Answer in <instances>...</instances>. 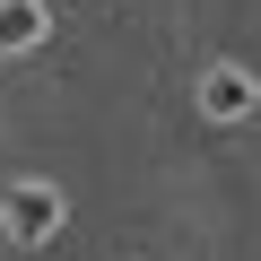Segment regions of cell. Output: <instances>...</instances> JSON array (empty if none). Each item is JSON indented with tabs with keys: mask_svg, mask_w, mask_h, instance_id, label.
<instances>
[{
	"mask_svg": "<svg viewBox=\"0 0 261 261\" xmlns=\"http://www.w3.org/2000/svg\"><path fill=\"white\" fill-rule=\"evenodd\" d=\"M0 226H9L18 244H44V235L61 226V192H53V183H18L9 200H0Z\"/></svg>",
	"mask_w": 261,
	"mask_h": 261,
	"instance_id": "6da1fadb",
	"label": "cell"
},
{
	"mask_svg": "<svg viewBox=\"0 0 261 261\" xmlns=\"http://www.w3.org/2000/svg\"><path fill=\"white\" fill-rule=\"evenodd\" d=\"M44 44V0H0V53Z\"/></svg>",
	"mask_w": 261,
	"mask_h": 261,
	"instance_id": "3957f363",
	"label": "cell"
},
{
	"mask_svg": "<svg viewBox=\"0 0 261 261\" xmlns=\"http://www.w3.org/2000/svg\"><path fill=\"white\" fill-rule=\"evenodd\" d=\"M200 113L244 122V113H252V79H244V70H209V79H200Z\"/></svg>",
	"mask_w": 261,
	"mask_h": 261,
	"instance_id": "7a4b0ae2",
	"label": "cell"
}]
</instances>
